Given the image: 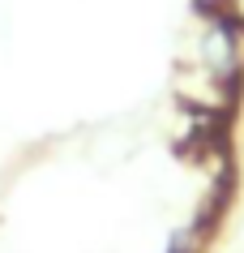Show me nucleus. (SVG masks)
<instances>
[{
    "label": "nucleus",
    "mask_w": 244,
    "mask_h": 253,
    "mask_svg": "<svg viewBox=\"0 0 244 253\" xmlns=\"http://www.w3.org/2000/svg\"><path fill=\"white\" fill-rule=\"evenodd\" d=\"M202 65H206V73H210L214 82H231V78H236L240 52H236V35H231L227 22H214V26L206 30V39H202Z\"/></svg>",
    "instance_id": "obj_1"
},
{
    "label": "nucleus",
    "mask_w": 244,
    "mask_h": 253,
    "mask_svg": "<svg viewBox=\"0 0 244 253\" xmlns=\"http://www.w3.org/2000/svg\"><path fill=\"white\" fill-rule=\"evenodd\" d=\"M236 17H244V0H236Z\"/></svg>",
    "instance_id": "obj_2"
}]
</instances>
